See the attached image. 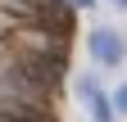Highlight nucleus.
<instances>
[{
  "mask_svg": "<svg viewBox=\"0 0 127 122\" xmlns=\"http://www.w3.org/2000/svg\"><path fill=\"white\" fill-rule=\"evenodd\" d=\"M77 90H82V100H86L91 118H95V122H109V104H104V95H100V90H95V81H82Z\"/></svg>",
  "mask_w": 127,
  "mask_h": 122,
  "instance_id": "nucleus-2",
  "label": "nucleus"
},
{
  "mask_svg": "<svg viewBox=\"0 0 127 122\" xmlns=\"http://www.w3.org/2000/svg\"><path fill=\"white\" fill-rule=\"evenodd\" d=\"M0 122H27V118H18V113H0Z\"/></svg>",
  "mask_w": 127,
  "mask_h": 122,
  "instance_id": "nucleus-5",
  "label": "nucleus"
},
{
  "mask_svg": "<svg viewBox=\"0 0 127 122\" xmlns=\"http://www.w3.org/2000/svg\"><path fill=\"white\" fill-rule=\"evenodd\" d=\"M91 50H95L100 63H123V36L109 32V27H100V32L91 36Z\"/></svg>",
  "mask_w": 127,
  "mask_h": 122,
  "instance_id": "nucleus-1",
  "label": "nucleus"
},
{
  "mask_svg": "<svg viewBox=\"0 0 127 122\" xmlns=\"http://www.w3.org/2000/svg\"><path fill=\"white\" fill-rule=\"evenodd\" d=\"M118 109H123V113H127V81H123V86H118Z\"/></svg>",
  "mask_w": 127,
  "mask_h": 122,
  "instance_id": "nucleus-4",
  "label": "nucleus"
},
{
  "mask_svg": "<svg viewBox=\"0 0 127 122\" xmlns=\"http://www.w3.org/2000/svg\"><path fill=\"white\" fill-rule=\"evenodd\" d=\"M77 5H91V0H77Z\"/></svg>",
  "mask_w": 127,
  "mask_h": 122,
  "instance_id": "nucleus-6",
  "label": "nucleus"
},
{
  "mask_svg": "<svg viewBox=\"0 0 127 122\" xmlns=\"http://www.w3.org/2000/svg\"><path fill=\"white\" fill-rule=\"evenodd\" d=\"M18 5H32V9H50L55 0H18Z\"/></svg>",
  "mask_w": 127,
  "mask_h": 122,
  "instance_id": "nucleus-3",
  "label": "nucleus"
},
{
  "mask_svg": "<svg viewBox=\"0 0 127 122\" xmlns=\"http://www.w3.org/2000/svg\"><path fill=\"white\" fill-rule=\"evenodd\" d=\"M123 5H127V0H123Z\"/></svg>",
  "mask_w": 127,
  "mask_h": 122,
  "instance_id": "nucleus-7",
  "label": "nucleus"
}]
</instances>
